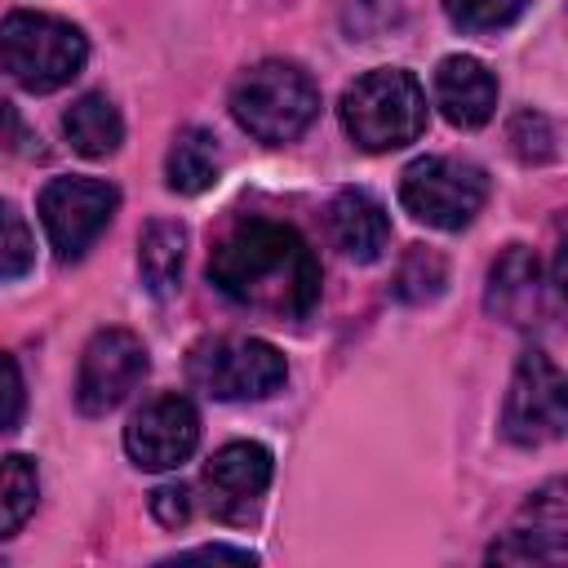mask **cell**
Here are the masks:
<instances>
[{
    "mask_svg": "<svg viewBox=\"0 0 568 568\" xmlns=\"http://www.w3.org/2000/svg\"><path fill=\"white\" fill-rule=\"evenodd\" d=\"M568 550V510H564V484L550 479L541 493L524 501L515 524L501 541H493V564H555Z\"/></svg>",
    "mask_w": 568,
    "mask_h": 568,
    "instance_id": "cell-12",
    "label": "cell"
},
{
    "mask_svg": "<svg viewBox=\"0 0 568 568\" xmlns=\"http://www.w3.org/2000/svg\"><path fill=\"white\" fill-rule=\"evenodd\" d=\"M444 284H448V262H444V253H439V248H426V244H413V248L399 257L390 288H395L399 302L426 306V302H435V297L444 293Z\"/></svg>",
    "mask_w": 568,
    "mask_h": 568,
    "instance_id": "cell-20",
    "label": "cell"
},
{
    "mask_svg": "<svg viewBox=\"0 0 568 568\" xmlns=\"http://www.w3.org/2000/svg\"><path fill=\"white\" fill-rule=\"evenodd\" d=\"M36 497H40L36 462H31V457H22V453L0 457V541H4V537H13V532L31 519Z\"/></svg>",
    "mask_w": 568,
    "mask_h": 568,
    "instance_id": "cell-19",
    "label": "cell"
},
{
    "mask_svg": "<svg viewBox=\"0 0 568 568\" xmlns=\"http://www.w3.org/2000/svg\"><path fill=\"white\" fill-rule=\"evenodd\" d=\"M328 240L351 262H377L390 244V217L386 204L359 186L337 191L328 204Z\"/></svg>",
    "mask_w": 568,
    "mask_h": 568,
    "instance_id": "cell-15",
    "label": "cell"
},
{
    "mask_svg": "<svg viewBox=\"0 0 568 568\" xmlns=\"http://www.w3.org/2000/svg\"><path fill=\"white\" fill-rule=\"evenodd\" d=\"M31 262H36V240H31L27 217L9 200H0V280L27 275Z\"/></svg>",
    "mask_w": 568,
    "mask_h": 568,
    "instance_id": "cell-22",
    "label": "cell"
},
{
    "mask_svg": "<svg viewBox=\"0 0 568 568\" xmlns=\"http://www.w3.org/2000/svg\"><path fill=\"white\" fill-rule=\"evenodd\" d=\"M146 377V346L138 333L129 328H98L84 351H80V368H75V404L89 417H102L111 408H120L138 382Z\"/></svg>",
    "mask_w": 568,
    "mask_h": 568,
    "instance_id": "cell-9",
    "label": "cell"
},
{
    "mask_svg": "<svg viewBox=\"0 0 568 568\" xmlns=\"http://www.w3.org/2000/svg\"><path fill=\"white\" fill-rule=\"evenodd\" d=\"M22 138V120H18V106L0 93V146H13Z\"/></svg>",
    "mask_w": 568,
    "mask_h": 568,
    "instance_id": "cell-27",
    "label": "cell"
},
{
    "mask_svg": "<svg viewBox=\"0 0 568 568\" xmlns=\"http://www.w3.org/2000/svg\"><path fill=\"white\" fill-rule=\"evenodd\" d=\"M271 475H275V457L266 444H257V439L222 444L204 462V475H200L209 515L217 524H248L271 488Z\"/></svg>",
    "mask_w": 568,
    "mask_h": 568,
    "instance_id": "cell-10",
    "label": "cell"
},
{
    "mask_svg": "<svg viewBox=\"0 0 568 568\" xmlns=\"http://www.w3.org/2000/svg\"><path fill=\"white\" fill-rule=\"evenodd\" d=\"M399 204L435 231H462L488 204V173L462 155H422L399 178Z\"/></svg>",
    "mask_w": 568,
    "mask_h": 568,
    "instance_id": "cell-6",
    "label": "cell"
},
{
    "mask_svg": "<svg viewBox=\"0 0 568 568\" xmlns=\"http://www.w3.org/2000/svg\"><path fill=\"white\" fill-rule=\"evenodd\" d=\"M568 426V404H564V373L546 351H524L501 404V430L519 448H541L559 439Z\"/></svg>",
    "mask_w": 568,
    "mask_h": 568,
    "instance_id": "cell-8",
    "label": "cell"
},
{
    "mask_svg": "<svg viewBox=\"0 0 568 568\" xmlns=\"http://www.w3.org/2000/svg\"><path fill=\"white\" fill-rule=\"evenodd\" d=\"M173 559H235V564H248L253 555L240 550V546H195V550H178Z\"/></svg>",
    "mask_w": 568,
    "mask_h": 568,
    "instance_id": "cell-26",
    "label": "cell"
},
{
    "mask_svg": "<svg viewBox=\"0 0 568 568\" xmlns=\"http://www.w3.org/2000/svg\"><path fill=\"white\" fill-rule=\"evenodd\" d=\"M182 262H186V226L155 217L142 226L138 235V275L146 284V293L169 297L182 284Z\"/></svg>",
    "mask_w": 568,
    "mask_h": 568,
    "instance_id": "cell-17",
    "label": "cell"
},
{
    "mask_svg": "<svg viewBox=\"0 0 568 568\" xmlns=\"http://www.w3.org/2000/svg\"><path fill=\"white\" fill-rule=\"evenodd\" d=\"M200 444V413L186 395L146 399L124 426V453L142 470H178Z\"/></svg>",
    "mask_w": 568,
    "mask_h": 568,
    "instance_id": "cell-11",
    "label": "cell"
},
{
    "mask_svg": "<svg viewBox=\"0 0 568 568\" xmlns=\"http://www.w3.org/2000/svg\"><path fill=\"white\" fill-rule=\"evenodd\" d=\"M439 4L457 31H475V36L501 31L528 9V0H439Z\"/></svg>",
    "mask_w": 568,
    "mask_h": 568,
    "instance_id": "cell-21",
    "label": "cell"
},
{
    "mask_svg": "<svg viewBox=\"0 0 568 568\" xmlns=\"http://www.w3.org/2000/svg\"><path fill=\"white\" fill-rule=\"evenodd\" d=\"M89 62V40L75 22L40 9H13L0 22V71L27 93L71 84Z\"/></svg>",
    "mask_w": 568,
    "mask_h": 568,
    "instance_id": "cell-3",
    "label": "cell"
},
{
    "mask_svg": "<svg viewBox=\"0 0 568 568\" xmlns=\"http://www.w3.org/2000/svg\"><path fill=\"white\" fill-rule=\"evenodd\" d=\"M164 182L178 195H200L217 182V138L200 124L182 129L164 155Z\"/></svg>",
    "mask_w": 568,
    "mask_h": 568,
    "instance_id": "cell-18",
    "label": "cell"
},
{
    "mask_svg": "<svg viewBox=\"0 0 568 568\" xmlns=\"http://www.w3.org/2000/svg\"><path fill=\"white\" fill-rule=\"evenodd\" d=\"M27 408V390H22V373L13 364V355L0 351V435H9L22 422Z\"/></svg>",
    "mask_w": 568,
    "mask_h": 568,
    "instance_id": "cell-24",
    "label": "cell"
},
{
    "mask_svg": "<svg viewBox=\"0 0 568 568\" xmlns=\"http://www.w3.org/2000/svg\"><path fill=\"white\" fill-rule=\"evenodd\" d=\"M209 280L235 306L266 320H306L320 302V262L297 226L240 217L209 253Z\"/></svg>",
    "mask_w": 568,
    "mask_h": 568,
    "instance_id": "cell-1",
    "label": "cell"
},
{
    "mask_svg": "<svg viewBox=\"0 0 568 568\" xmlns=\"http://www.w3.org/2000/svg\"><path fill=\"white\" fill-rule=\"evenodd\" d=\"M186 377L209 399H266L271 390L284 386L288 364L262 337L217 333V337H204V342L191 346Z\"/></svg>",
    "mask_w": 568,
    "mask_h": 568,
    "instance_id": "cell-5",
    "label": "cell"
},
{
    "mask_svg": "<svg viewBox=\"0 0 568 568\" xmlns=\"http://www.w3.org/2000/svg\"><path fill=\"white\" fill-rule=\"evenodd\" d=\"M435 102L448 124L457 129H479L497 111V80L493 71L470 58V53H448L435 67Z\"/></svg>",
    "mask_w": 568,
    "mask_h": 568,
    "instance_id": "cell-14",
    "label": "cell"
},
{
    "mask_svg": "<svg viewBox=\"0 0 568 568\" xmlns=\"http://www.w3.org/2000/svg\"><path fill=\"white\" fill-rule=\"evenodd\" d=\"M337 115L359 151H399L426 129V89L404 67H377L346 84Z\"/></svg>",
    "mask_w": 568,
    "mask_h": 568,
    "instance_id": "cell-2",
    "label": "cell"
},
{
    "mask_svg": "<svg viewBox=\"0 0 568 568\" xmlns=\"http://www.w3.org/2000/svg\"><path fill=\"white\" fill-rule=\"evenodd\" d=\"M231 115L248 138L266 146H284L302 138L320 115V89L297 62L266 58L231 84Z\"/></svg>",
    "mask_w": 568,
    "mask_h": 568,
    "instance_id": "cell-4",
    "label": "cell"
},
{
    "mask_svg": "<svg viewBox=\"0 0 568 568\" xmlns=\"http://www.w3.org/2000/svg\"><path fill=\"white\" fill-rule=\"evenodd\" d=\"M151 515L164 524V528H182L191 519V488L186 484H160L151 493Z\"/></svg>",
    "mask_w": 568,
    "mask_h": 568,
    "instance_id": "cell-25",
    "label": "cell"
},
{
    "mask_svg": "<svg viewBox=\"0 0 568 568\" xmlns=\"http://www.w3.org/2000/svg\"><path fill=\"white\" fill-rule=\"evenodd\" d=\"M484 306H488V315H497L501 324H515V328H532L541 320L546 280H541V262L528 244H506L497 253V262L488 266Z\"/></svg>",
    "mask_w": 568,
    "mask_h": 568,
    "instance_id": "cell-13",
    "label": "cell"
},
{
    "mask_svg": "<svg viewBox=\"0 0 568 568\" xmlns=\"http://www.w3.org/2000/svg\"><path fill=\"white\" fill-rule=\"evenodd\" d=\"M40 226L62 262H75L93 248V240L111 226L120 209V191L102 178H53L40 191Z\"/></svg>",
    "mask_w": 568,
    "mask_h": 568,
    "instance_id": "cell-7",
    "label": "cell"
},
{
    "mask_svg": "<svg viewBox=\"0 0 568 568\" xmlns=\"http://www.w3.org/2000/svg\"><path fill=\"white\" fill-rule=\"evenodd\" d=\"M62 133L84 160H106L124 142V120L106 93H80L62 115Z\"/></svg>",
    "mask_w": 568,
    "mask_h": 568,
    "instance_id": "cell-16",
    "label": "cell"
},
{
    "mask_svg": "<svg viewBox=\"0 0 568 568\" xmlns=\"http://www.w3.org/2000/svg\"><path fill=\"white\" fill-rule=\"evenodd\" d=\"M510 146L519 160L528 164H546L559 155V142H555V124L541 115V111H519L510 120Z\"/></svg>",
    "mask_w": 568,
    "mask_h": 568,
    "instance_id": "cell-23",
    "label": "cell"
}]
</instances>
